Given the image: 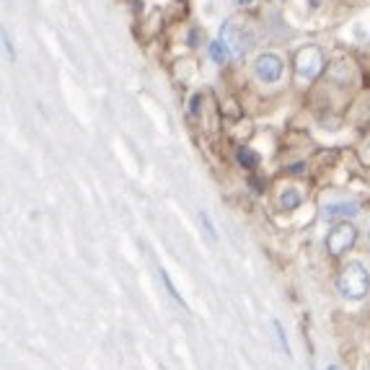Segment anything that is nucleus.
Listing matches in <instances>:
<instances>
[{
    "label": "nucleus",
    "instance_id": "17",
    "mask_svg": "<svg viewBox=\"0 0 370 370\" xmlns=\"http://www.w3.org/2000/svg\"><path fill=\"white\" fill-rule=\"evenodd\" d=\"M327 370H339V368H336V365H329V368Z\"/></svg>",
    "mask_w": 370,
    "mask_h": 370
},
{
    "label": "nucleus",
    "instance_id": "9",
    "mask_svg": "<svg viewBox=\"0 0 370 370\" xmlns=\"http://www.w3.org/2000/svg\"><path fill=\"white\" fill-rule=\"evenodd\" d=\"M236 161L243 166V169H257L259 166V155L251 150V148H239V153H236Z\"/></svg>",
    "mask_w": 370,
    "mask_h": 370
},
{
    "label": "nucleus",
    "instance_id": "1",
    "mask_svg": "<svg viewBox=\"0 0 370 370\" xmlns=\"http://www.w3.org/2000/svg\"><path fill=\"white\" fill-rule=\"evenodd\" d=\"M336 290L350 298V301H360L370 290V275L362 262H347L339 277H336Z\"/></svg>",
    "mask_w": 370,
    "mask_h": 370
},
{
    "label": "nucleus",
    "instance_id": "12",
    "mask_svg": "<svg viewBox=\"0 0 370 370\" xmlns=\"http://www.w3.org/2000/svg\"><path fill=\"white\" fill-rule=\"evenodd\" d=\"M272 327H275L277 336H280V345H283L285 355H290V345H287V336H285V329H283V324H280V321H272Z\"/></svg>",
    "mask_w": 370,
    "mask_h": 370
},
{
    "label": "nucleus",
    "instance_id": "6",
    "mask_svg": "<svg viewBox=\"0 0 370 370\" xmlns=\"http://www.w3.org/2000/svg\"><path fill=\"white\" fill-rule=\"evenodd\" d=\"M360 213L355 202H329L324 205V218L327 220H336V218H355Z\"/></svg>",
    "mask_w": 370,
    "mask_h": 370
},
{
    "label": "nucleus",
    "instance_id": "18",
    "mask_svg": "<svg viewBox=\"0 0 370 370\" xmlns=\"http://www.w3.org/2000/svg\"><path fill=\"white\" fill-rule=\"evenodd\" d=\"M368 148H370V143H368Z\"/></svg>",
    "mask_w": 370,
    "mask_h": 370
},
{
    "label": "nucleus",
    "instance_id": "10",
    "mask_svg": "<svg viewBox=\"0 0 370 370\" xmlns=\"http://www.w3.org/2000/svg\"><path fill=\"white\" fill-rule=\"evenodd\" d=\"M210 57L218 62V65H223L225 60H231V55H228V47H225L220 39H215V42H210Z\"/></svg>",
    "mask_w": 370,
    "mask_h": 370
},
{
    "label": "nucleus",
    "instance_id": "16",
    "mask_svg": "<svg viewBox=\"0 0 370 370\" xmlns=\"http://www.w3.org/2000/svg\"><path fill=\"white\" fill-rule=\"evenodd\" d=\"M290 171H293V173H303V164H295L293 169H290Z\"/></svg>",
    "mask_w": 370,
    "mask_h": 370
},
{
    "label": "nucleus",
    "instance_id": "4",
    "mask_svg": "<svg viewBox=\"0 0 370 370\" xmlns=\"http://www.w3.org/2000/svg\"><path fill=\"white\" fill-rule=\"evenodd\" d=\"M283 73H285V62L277 52H262V55H257V60H254V76H257L259 83L275 86V83L283 80Z\"/></svg>",
    "mask_w": 370,
    "mask_h": 370
},
{
    "label": "nucleus",
    "instance_id": "13",
    "mask_svg": "<svg viewBox=\"0 0 370 370\" xmlns=\"http://www.w3.org/2000/svg\"><path fill=\"white\" fill-rule=\"evenodd\" d=\"M199 220L205 223V228H207V236H210V239H215V228H213V223H210V215H207L205 210L199 213Z\"/></svg>",
    "mask_w": 370,
    "mask_h": 370
},
{
    "label": "nucleus",
    "instance_id": "2",
    "mask_svg": "<svg viewBox=\"0 0 370 370\" xmlns=\"http://www.w3.org/2000/svg\"><path fill=\"white\" fill-rule=\"evenodd\" d=\"M324 65H327V60H324L321 47H316V44L301 47L295 52V78H298V83H313L324 73Z\"/></svg>",
    "mask_w": 370,
    "mask_h": 370
},
{
    "label": "nucleus",
    "instance_id": "8",
    "mask_svg": "<svg viewBox=\"0 0 370 370\" xmlns=\"http://www.w3.org/2000/svg\"><path fill=\"white\" fill-rule=\"evenodd\" d=\"M329 76H332V80H336V83H347L350 78H353V68H350V60H336L332 68H329Z\"/></svg>",
    "mask_w": 370,
    "mask_h": 370
},
{
    "label": "nucleus",
    "instance_id": "5",
    "mask_svg": "<svg viewBox=\"0 0 370 370\" xmlns=\"http://www.w3.org/2000/svg\"><path fill=\"white\" fill-rule=\"evenodd\" d=\"M357 241V228L350 223H336L332 231L327 233V249L334 257H342L345 251H350Z\"/></svg>",
    "mask_w": 370,
    "mask_h": 370
},
{
    "label": "nucleus",
    "instance_id": "3",
    "mask_svg": "<svg viewBox=\"0 0 370 370\" xmlns=\"http://www.w3.org/2000/svg\"><path fill=\"white\" fill-rule=\"evenodd\" d=\"M218 39H220V42L228 47L231 60H241L243 55H246V50H249V34H246V29H243L239 21H233V18L223 21Z\"/></svg>",
    "mask_w": 370,
    "mask_h": 370
},
{
    "label": "nucleus",
    "instance_id": "11",
    "mask_svg": "<svg viewBox=\"0 0 370 370\" xmlns=\"http://www.w3.org/2000/svg\"><path fill=\"white\" fill-rule=\"evenodd\" d=\"M158 272H161V280H164V283H166V290L171 293V298H173V301H176V303H181V306L187 308V303H184V298H181L179 293H176V287H173V283H171V277H169V272H166V269H158Z\"/></svg>",
    "mask_w": 370,
    "mask_h": 370
},
{
    "label": "nucleus",
    "instance_id": "14",
    "mask_svg": "<svg viewBox=\"0 0 370 370\" xmlns=\"http://www.w3.org/2000/svg\"><path fill=\"white\" fill-rule=\"evenodd\" d=\"M199 101H202V96L194 94V99H192V114H194V117L199 114Z\"/></svg>",
    "mask_w": 370,
    "mask_h": 370
},
{
    "label": "nucleus",
    "instance_id": "7",
    "mask_svg": "<svg viewBox=\"0 0 370 370\" xmlns=\"http://www.w3.org/2000/svg\"><path fill=\"white\" fill-rule=\"evenodd\" d=\"M301 192L295 190V187H287V190H283L280 192V199H277V202H280V210H285V213H293L295 207L301 205Z\"/></svg>",
    "mask_w": 370,
    "mask_h": 370
},
{
    "label": "nucleus",
    "instance_id": "15",
    "mask_svg": "<svg viewBox=\"0 0 370 370\" xmlns=\"http://www.w3.org/2000/svg\"><path fill=\"white\" fill-rule=\"evenodd\" d=\"M236 6H241V8H249V6H254V0H233Z\"/></svg>",
    "mask_w": 370,
    "mask_h": 370
}]
</instances>
